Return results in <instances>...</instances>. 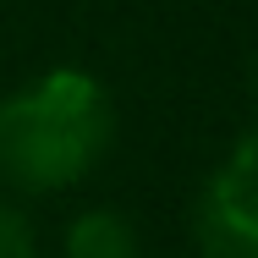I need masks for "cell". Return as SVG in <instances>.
Instances as JSON below:
<instances>
[{
	"instance_id": "1",
	"label": "cell",
	"mask_w": 258,
	"mask_h": 258,
	"mask_svg": "<svg viewBox=\"0 0 258 258\" xmlns=\"http://www.w3.org/2000/svg\"><path fill=\"white\" fill-rule=\"evenodd\" d=\"M110 126L115 115L99 77L55 66L0 104V176L28 192L72 187L110 149Z\"/></svg>"
},
{
	"instance_id": "3",
	"label": "cell",
	"mask_w": 258,
	"mask_h": 258,
	"mask_svg": "<svg viewBox=\"0 0 258 258\" xmlns=\"http://www.w3.org/2000/svg\"><path fill=\"white\" fill-rule=\"evenodd\" d=\"M66 258H138V236L121 214H83L66 236Z\"/></svg>"
},
{
	"instance_id": "4",
	"label": "cell",
	"mask_w": 258,
	"mask_h": 258,
	"mask_svg": "<svg viewBox=\"0 0 258 258\" xmlns=\"http://www.w3.org/2000/svg\"><path fill=\"white\" fill-rule=\"evenodd\" d=\"M0 258H33V231L11 204H0Z\"/></svg>"
},
{
	"instance_id": "2",
	"label": "cell",
	"mask_w": 258,
	"mask_h": 258,
	"mask_svg": "<svg viewBox=\"0 0 258 258\" xmlns=\"http://www.w3.org/2000/svg\"><path fill=\"white\" fill-rule=\"evenodd\" d=\"M204 258H258V132L242 138L209 176L198 204Z\"/></svg>"
}]
</instances>
